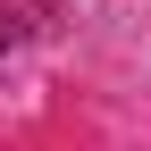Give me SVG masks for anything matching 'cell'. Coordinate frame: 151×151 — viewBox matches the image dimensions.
Listing matches in <instances>:
<instances>
[{
	"mask_svg": "<svg viewBox=\"0 0 151 151\" xmlns=\"http://www.w3.org/2000/svg\"><path fill=\"white\" fill-rule=\"evenodd\" d=\"M34 25H42V9H34V0H0V59H9Z\"/></svg>",
	"mask_w": 151,
	"mask_h": 151,
	"instance_id": "obj_1",
	"label": "cell"
}]
</instances>
